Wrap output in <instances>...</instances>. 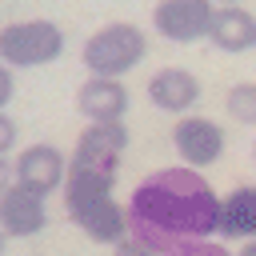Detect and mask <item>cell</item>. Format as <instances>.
<instances>
[{
  "label": "cell",
  "mask_w": 256,
  "mask_h": 256,
  "mask_svg": "<svg viewBox=\"0 0 256 256\" xmlns=\"http://www.w3.org/2000/svg\"><path fill=\"white\" fill-rule=\"evenodd\" d=\"M128 236L148 252L168 256L184 244L208 240L220 224V196L200 168H160L144 176L128 196Z\"/></svg>",
  "instance_id": "6da1fadb"
},
{
  "label": "cell",
  "mask_w": 256,
  "mask_h": 256,
  "mask_svg": "<svg viewBox=\"0 0 256 256\" xmlns=\"http://www.w3.org/2000/svg\"><path fill=\"white\" fill-rule=\"evenodd\" d=\"M144 52H148L144 32H140L136 24H128V20H116V24L96 28V32L84 40L80 60H84V68H88L92 76H116V80H120L124 72H132V68L144 60Z\"/></svg>",
  "instance_id": "7a4b0ae2"
},
{
  "label": "cell",
  "mask_w": 256,
  "mask_h": 256,
  "mask_svg": "<svg viewBox=\"0 0 256 256\" xmlns=\"http://www.w3.org/2000/svg\"><path fill=\"white\" fill-rule=\"evenodd\" d=\"M64 32L52 20H16L0 28V60L8 68H40L60 60Z\"/></svg>",
  "instance_id": "3957f363"
},
{
  "label": "cell",
  "mask_w": 256,
  "mask_h": 256,
  "mask_svg": "<svg viewBox=\"0 0 256 256\" xmlns=\"http://www.w3.org/2000/svg\"><path fill=\"white\" fill-rule=\"evenodd\" d=\"M124 148H128V128H124V120H104V124H88V128L80 132V140H76V152H72V160H68V164L116 176V168H120V156H124Z\"/></svg>",
  "instance_id": "277c9868"
},
{
  "label": "cell",
  "mask_w": 256,
  "mask_h": 256,
  "mask_svg": "<svg viewBox=\"0 0 256 256\" xmlns=\"http://www.w3.org/2000/svg\"><path fill=\"white\" fill-rule=\"evenodd\" d=\"M212 0H160L152 8V28L172 44H196L212 28Z\"/></svg>",
  "instance_id": "5b68a950"
},
{
  "label": "cell",
  "mask_w": 256,
  "mask_h": 256,
  "mask_svg": "<svg viewBox=\"0 0 256 256\" xmlns=\"http://www.w3.org/2000/svg\"><path fill=\"white\" fill-rule=\"evenodd\" d=\"M12 172H16V184L36 192V196H52L56 188H64V176H68V156L56 148V144H28L20 148V156L12 160Z\"/></svg>",
  "instance_id": "8992f818"
},
{
  "label": "cell",
  "mask_w": 256,
  "mask_h": 256,
  "mask_svg": "<svg viewBox=\"0 0 256 256\" xmlns=\"http://www.w3.org/2000/svg\"><path fill=\"white\" fill-rule=\"evenodd\" d=\"M172 144L188 168H208L224 156V128L208 116H180L172 128Z\"/></svg>",
  "instance_id": "52a82bcc"
},
{
  "label": "cell",
  "mask_w": 256,
  "mask_h": 256,
  "mask_svg": "<svg viewBox=\"0 0 256 256\" xmlns=\"http://www.w3.org/2000/svg\"><path fill=\"white\" fill-rule=\"evenodd\" d=\"M76 108L80 116H88V124H104V120H124L128 112V88L116 76H88L76 92Z\"/></svg>",
  "instance_id": "ba28073f"
},
{
  "label": "cell",
  "mask_w": 256,
  "mask_h": 256,
  "mask_svg": "<svg viewBox=\"0 0 256 256\" xmlns=\"http://www.w3.org/2000/svg\"><path fill=\"white\" fill-rule=\"evenodd\" d=\"M44 224H48L44 196H36V192H28V188H20V184H12V188L0 196V228H4V236L24 240V236L44 232Z\"/></svg>",
  "instance_id": "9c48e42d"
},
{
  "label": "cell",
  "mask_w": 256,
  "mask_h": 256,
  "mask_svg": "<svg viewBox=\"0 0 256 256\" xmlns=\"http://www.w3.org/2000/svg\"><path fill=\"white\" fill-rule=\"evenodd\" d=\"M208 40L220 48V52H248L256 48V16L240 4H220L212 12V28H208Z\"/></svg>",
  "instance_id": "30bf717a"
},
{
  "label": "cell",
  "mask_w": 256,
  "mask_h": 256,
  "mask_svg": "<svg viewBox=\"0 0 256 256\" xmlns=\"http://www.w3.org/2000/svg\"><path fill=\"white\" fill-rule=\"evenodd\" d=\"M148 100L160 112H176L180 116V112H188L200 100V80L188 68H160L148 80Z\"/></svg>",
  "instance_id": "8fae6325"
},
{
  "label": "cell",
  "mask_w": 256,
  "mask_h": 256,
  "mask_svg": "<svg viewBox=\"0 0 256 256\" xmlns=\"http://www.w3.org/2000/svg\"><path fill=\"white\" fill-rule=\"evenodd\" d=\"M216 236H224V240H256V184H240L228 196H220Z\"/></svg>",
  "instance_id": "7c38bea8"
},
{
  "label": "cell",
  "mask_w": 256,
  "mask_h": 256,
  "mask_svg": "<svg viewBox=\"0 0 256 256\" xmlns=\"http://www.w3.org/2000/svg\"><path fill=\"white\" fill-rule=\"evenodd\" d=\"M224 108H228L232 120H240V124H256V84H252V80L232 84L228 96H224Z\"/></svg>",
  "instance_id": "4fadbf2b"
},
{
  "label": "cell",
  "mask_w": 256,
  "mask_h": 256,
  "mask_svg": "<svg viewBox=\"0 0 256 256\" xmlns=\"http://www.w3.org/2000/svg\"><path fill=\"white\" fill-rule=\"evenodd\" d=\"M168 256H232L224 244H212V240H196V244H184V248H176V252H168Z\"/></svg>",
  "instance_id": "5bb4252c"
},
{
  "label": "cell",
  "mask_w": 256,
  "mask_h": 256,
  "mask_svg": "<svg viewBox=\"0 0 256 256\" xmlns=\"http://www.w3.org/2000/svg\"><path fill=\"white\" fill-rule=\"evenodd\" d=\"M16 148V120L8 112H0V156H8Z\"/></svg>",
  "instance_id": "9a60e30c"
},
{
  "label": "cell",
  "mask_w": 256,
  "mask_h": 256,
  "mask_svg": "<svg viewBox=\"0 0 256 256\" xmlns=\"http://www.w3.org/2000/svg\"><path fill=\"white\" fill-rule=\"evenodd\" d=\"M112 256H156V252H148L136 236H124L120 244H112Z\"/></svg>",
  "instance_id": "2e32d148"
},
{
  "label": "cell",
  "mask_w": 256,
  "mask_h": 256,
  "mask_svg": "<svg viewBox=\"0 0 256 256\" xmlns=\"http://www.w3.org/2000/svg\"><path fill=\"white\" fill-rule=\"evenodd\" d=\"M12 96H16V80H12V68L0 60V112L4 104H12Z\"/></svg>",
  "instance_id": "e0dca14e"
},
{
  "label": "cell",
  "mask_w": 256,
  "mask_h": 256,
  "mask_svg": "<svg viewBox=\"0 0 256 256\" xmlns=\"http://www.w3.org/2000/svg\"><path fill=\"white\" fill-rule=\"evenodd\" d=\"M12 184H16V172H12V160H8V156H0V196H4V192H8Z\"/></svg>",
  "instance_id": "ac0fdd59"
},
{
  "label": "cell",
  "mask_w": 256,
  "mask_h": 256,
  "mask_svg": "<svg viewBox=\"0 0 256 256\" xmlns=\"http://www.w3.org/2000/svg\"><path fill=\"white\" fill-rule=\"evenodd\" d=\"M236 256H256V240H244V248H240Z\"/></svg>",
  "instance_id": "d6986e66"
},
{
  "label": "cell",
  "mask_w": 256,
  "mask_h": 256,
  "mask_svg": "<svg viewBox=\"0 0 256 256\" xmlns=\"http://www.w3.org/2000/svg\"><path fill=\"white\" fill-rule=\"evenodd\" d=\"M4 244H8V236H4V228H0V252H4Z\"/></svg>",
  "instance_id": "ffe728a7"
},
{
  "label": "cell",
  "mask_w": 256,
  "mask_h": 256,
  "mask_svg": "<svg viewBox=\"0 0 256 256\" xmlns=\"http://www.w3.org/2000/svg\"><path fill=\"white\" fill-rule=\"evenodd\" d=\"M216 4H240V0H216Z\"/></svg>",
  "instance_id": "44dd1931"
},
{
  "label": "cell",
  "mask_w": 256,
  "mask_h": 256,
  "mask_svg": "<svg viewBox=\"0 0 256 256\" xmlns=\"http://www.w3.org/2000/svg\"><path fill=\"white\" fill-rule=\"evenodd\" d=\"M252 156H256V148H252Z\"/></svg>",
  "instance_id": "7402d4cb"
}]
</instances>
